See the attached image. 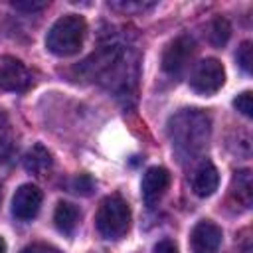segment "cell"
Instances as JSON below:
<instances>
[{
  "instance_id": "cell-23",
  "label": "cell",
  "mask_w": 253,
  "mask_h": 253,
  "mask_svg": "<svg viewBox=\"0 0 253 253\" xmlns=\"http://www.w3.org/2000/svg\"><path fill=\"white\" fill-rule=\"evenodd\" d=\"M0 200H2V186H0Z\"/></svg>"
},
{
  "instance_id": "cell-3",
  "label": "cell",
  "mask_w": 253,
  "mask_h": 253,
  "mask_svg": "<svg viewBox=\"0 0 253 253\" xmlns=\"http://www.w3.org/2000/svg\"><path fill=\"white\" fill-rule=\"evenodd\" d=\"M95 227L105 239H121L130 227V208L121 196H109L101 202Z\"/></svg>"
},
{
  "instance_id": "cell-9",
  "label": "cell",
  "mask_w": 253,
  "mask_h": 253,
  "mask_svg": "<svg viewBox=\"0 0 253 253\" xmlns=\"http://www.w3.org/2000/svg\"><path fill=\"white\" fill-rule=\"evenodd\" d=\"M170 186V172L162 166H152L142 176V200L146 206H154Z\"/></svg>"
},
{
  "instance_id": "cell-8",
  "label": "cell",
  "mask_w": 253,
  "mask_h": 253,
  "mask_svg": "<svg viewBox=\"0 0 253 253\" xmlns=\"http://www.w3.org/2000/svg\"><path fill=\"white\" fill-rule=\"evenodd\" d=\"M221 229L210 221V219H202L194 225L192 233H190V247L192 253H217L219 245H221Z\"/></svg>"
},
{
  "instance_id": "cell-20",
  "label": "cell",
  "mask_w": 253,
  "mask_h": 253,
  "mask_svg": "<svg viewBox=\"0 0 253 253\" xmlns=\"http://www.w3.org/2000/svg\"><path fill=\"white\" fill-rule=\"evenodd\" d=\"M154 253H178V247L172 239H160L154 245Z\"/></svg>"
},
{
  "instance_id": "cell-14",
  "label": "cell",
  "mask_w": 253,
  "mask_h": 253,
  "mask_svg": "<svg viewBox=\"0 0 253 253\" xmlns=\"http://www.w3.org/2000/svg\"><path fill=\"white\" fill-rule=\"evenodd\" d=\"M14 152V134H12V126L10 121L6 117V113L0 109V164L8 162V158Z\"/></svg>"
},
{
  "instance_id": "cell-6",
  "label": "cell",
  "mask_w": 253,
  "mask_h": 253,
  "mask_svg": "<svg viewBox=\"0 0 253 253\" xmlns=\"http://www.w3.org/2000/svg\"><path fill=\"white\" fill-rule=\"evenodd\" d=\"M30 85H32V75L28 67L20 59L12 55H4L0 59V89L12 93H24L30 89Z\"/></svg>"
},
{
  "instance_id": "cell-16",
  "label": "cell",
  "mask_w": 253,
  "mask_h": 253,
  "mask_svg": "<svg viewBox=\"0 0 253 253\" xmlns=\"http://www.w3.org/2000/svg\"><path fill=\"white\" fill-rule=\"evenodd\" d=\"M93 186H95V184H93L91 176H87V174H79V176H75V178L69 182V190L75 192V194H83V196L91 194Z\"/></svg>"
},
{
  "instance_id": "cell-11",
  "label": "cell",
  "mask_w": 253,
  "mask_h": 253,
  "mask_svg": "<svg viewBox=\"0 0 253 253\" xmlns=\"http://www.w3.org/2000/svg\"><path fill=\"white\" fill-rule=\"evenodd\" d=\"M79 210L69 204V202H59L55 211H53V221H55V227L65 233V235H71L79 223Z\"/></svg>"
},
{
  "instance_id": "cell-13",
  "label": "cell",
  "mask_w": 253,
  "mask_h": 253,
  "mask_svg": "<svg viewBox=\"0 0 253 253\" xmlns=\"http://www.w3.org/2000/svg\"><path fill=\"white\" fill-rule=\"evenodd\" d=\"M49 166H51V154H49L42 144L32 146V148L26 152V156H24V168H26L28 172H32V174L42 176Z\"/></svg>"
},
{
  "instance_id": "cell-15",
  "label": "cell",
  "mask_w": 253,
  "mask_h": 253,
  "mask_svg": "<svg viewBox=\"0 0 253 253\" xmlns=\"http://www.w3.org/2000/svg\"><path fill=\"white\" fill-rule=\"evenodd\" d=\"M229 34H231V28H229V22L225 18H215L210 26V42L213 45H223L227 40H229Z\"/></svg>"
},
{
  "instance_id": "cell-2",
  "label": "cell",
  "mask_w": 253,
  "mask_h": 253,
  "mask_svg": "<svg viewBox=\"0 0 253 253\" xmlns=\"http://www.w3.org/2000/svg\"><path fill=\"white\" fill-rule=\"evenodd\" d=\"M87 24L77 14H65L53 22L45 36V47L55 55H73L81 49Z\"/></svg>"
},
{
  "instance_id": "cell-4",
  "label": "cell",
  "mask_w": 253,
  "mask_h": 253,
  "mask_svg": "<svg viewBox=\"0 0 253 253\" xmlns=\"http://www.w3.org/2000/svg\"><path fill=\"white\" fill-rule=\"evenodd\" d=\"M223 83H225L223 65L213 57L202 59L190 75V87L200 95H213L215 91L221 89Z\"/></svg>"
},
{
  "instance_id": "cell-5",
  "label": "cell",
  "mask_w": 253,
  "mask_h": 253,
  "mask_svg": "<svg viewBox=\"0 0 253 253\" xmlns=\"http://www.w3.org/2000/svg\"><path fill=\"white\" fill-rule=\"evenodd\" d=\"M194 51H196V43L190 36L174 38L162 53V69L172 77L182 75L186 71L190 59L194 57Z\"/></svg>"
},
{
  "instance_id": "cell-12",
  "label": "cell",
  "mask_w": 253,
  "mask_h": 253,
  "mask_svg": "<svg viewBox=\"0 0 253 253\" xmlns=\"http://www.w3.org/2000/svg\"><path fill=\"white\" fill-rule=\"evenodd\" d=\"M231 196L235 198V202L239 206H243L245 210L251 206V198H253V186H251V172L249 170H239L235 172L233 180H231Z\"/></svg>"
},
{
  "instance_id": "cell-21",
  "label": "cell",
  "mask_w": 253,
  "mask_h": 253,
  "mask_svg": "<svg viewBox=\"0 0 253 253\" xmlns=\"http://www.w3.org/2000/svg\"><path fill=\"white\" fill-rule=\"evenodd\" d=\"M45 6H47L45 2H14V8L26 10V12H36V10H42Z\"/></svg>"
},
{
  "instance_id": "cell-17",
  "label": "cell",
  "mask_w": 253,
  "mask_h": 253,
  "mask_svg": "<svg viewBox=\"0 0 253 253\" xmlns=\"http://www.w3.org/2000/svg\"><path fill=\"white\" fill-rule=\"evenodd\" d=\"M237 63L241 65V69L245 73L251 71V63H253V51H251V42H243L237 47Z\"/></svg>"
},
{
  "instance_id": "cell-19",
  "label": "cell",
  "mask_w": 253,
  "mask_h": 253,
  "mask_svg": "<svg viewBox=\"0 0 253 253\" xmlns=\"http://www.w3.org/2000/svg\"><path fill=\"white\" fill-rule=\"evenodd\" d=\"M22 253H61V251L49 243H32V245L24 247Z\"/></svg>"
},
{
  "instance_id": "cell-22",
  "label": "cell",
  "mask_w": 253,
  "mask_h": 253,
  "mask_svg": "<svg viewBox=\"0 0 253 253\" xmlns=\"http://www.w3.org/2000/svg\"><path fill=\"white\" fill-rule=\"evenodd\" d=\"M0 253H6V241L0 237Z\"/></svg>"
},
{
  "instance_id": "cell-10",
  "label": "cell",
  "mask_w": 253,
  "mask_h": 253,
  "mask_svg": "<svg viewBox=\"0 0 253 253\" xmlns=\"http://www.w3.org/2000/svg\"><path fill=\"white\" fill-rule=\"evenodd\" d=\"M190 184H192V190L196 196H200V198L211 196L219 184V172L213 166V162H210L206 158L202 162H198V166L192 170Z\"/></svg>"
},
{
  "instance_id": "cell-18",
  "label": "cell",
  "mask_w": 253,
  "mask_h": 253,
  "mask_svg": "<svg viewBox=\"0 0 253 253\" xmlns=\"http://www.w3.org/2000/svg\"><path fill=\"white\" fill-rule=\"evenodd\" d=\"M233 107L245 115V117H251L253 115V99H251V91H243L241 95H237V99L233 101Z\"/></svg>"
},
{
  "instance_id": "cell-7",
  "label": "cell",
  "mask_w": 253,
  "mask_h": 253,
  "mask_svg": "<svg viewBox=\"0 0 253 253\" xmlns=\"http://www.w3.org/2000/svg\"><path fill=\"white\" fill-rule=\"evenodd\" d=\"M42 190L34 184H22L12 198V213L20 221H30L38 215L42 206Z\"/></svg>"
},
{
  "instance_id": "cell-1",
  "label": "cell",
  "mask_w": 253,
  "mask_h": 253,
  "mask_svg": "<svg viewBox=\"0 0 253 253\" xmlns=\"http://www.w3.org/2000/svg\"><path fill=\"white\" fill-rule=\"evenodd\" d=\"M210 119L198 109H184L170 117L168 138L180 158H196L210 140Z\"/></svg>"
}]
</instances>
